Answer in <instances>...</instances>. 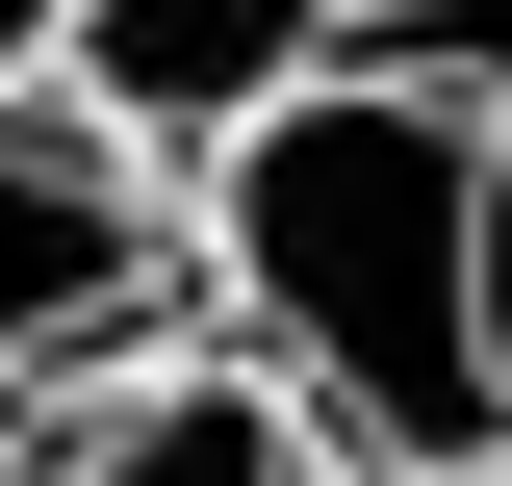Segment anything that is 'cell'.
Segmentation results:
<instances>
[{
	"instance_id": "obj_1",
	"label": "cell",
	"mask_w": 512,
	"mask_h": 486,
	"mask_svg": "<svg viewBox=\"0 0 512 486\" xmlns=\"http://www.w3.org/2000/svg\"><path fill=\"white\" fill-rule=\"evenodd\" d=\"M487 205H512L487 26H384V52L282 77V103L180 180V333L256 359L359 486H487V435H512Z\"/></svg>"
},
{
	"instance_id": "obj_2",
	"label": "cell",
	"mask_w": 512,
	"mask_h": 486,
	"mask_svg": "<svg viewBox=\"0 0 512 486\" xmlns=\"http://www.w3.org/2000/svg\"><path fill=\"white\" fill-rule=\"evenodd\" d=\"M180 333V180H128L77 103H0V435Z\"/></svg>"
},
{
	"instance_id": "obj_3",
	"label": "cell",
	"mask_w": 512,
	"mask_h": 486,
	"mask_svg": "<svg viewBox=\"0 0 512 486\" xmlns=\"http://www.w3.org/2000/svg\"><path fill=\"white\" fill-rule=\"evenodd\" d=\"M333 52H359L333 0H77L52 26V103L103 128L128 180H205V154H231L282 77H333Z\"/></svg>"
},
{
	"instance_id": "obj_4",
	"label": "cell",
	"mask_w": 512,
	"mask_h": 486,
	"mask_svg": "<svg viewBox=\"0 0 512 486\" xmlns=\"http://www.w3.org/2000/svg\"><path fill=\"white\" fill-rule=\"evenodd\" d=\"M0 486H359V461H333V435L282 410L256 359L154 333V359H103L77 410H26V435H0Z\"/></svg>"
},
{
	"instance_id": "obj_5",
	"label": "cell",
	"mask_w": 512,
	"mask_h": 486,
	"mask_svg": "<svg viewBox=\"0 0 512 486\" xmlns=\"http://www.w3.org/2000/svg\"><path fill=\"white\" fill-rule=\"evenodd\" d=\"M52 26H77V0H0V103H52Z\"/></svg>"
},
{
	"instance_id": "obj_6",
	"label": "cell",
	"mask_w": 512,
	"mask_h": 486,
	"mask_svg": "<svg viewBox=\"0 0 512 486\" xmlns=\"http://www.w3.org/2000/svg\"><path fill=\"white\" fill-rule=\"evenodd\" d=\"M333 26H359V52H384V26H487V0H333Z\"/></svg>"
}]
</instances>
